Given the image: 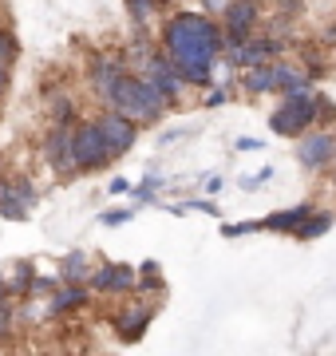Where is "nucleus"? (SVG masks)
<instances>
[{"mask_svg": "<svg viewBox=\"0 0 336 356\" xmlns=\"http://www.w3.org/2000/svg\"><path fill=\"white\" fill-rule=\"evenodd\" d=\"M297 163L309 170V175H321L336 163V131L328 127H317V131H305L297 139Z\"/></svg>", "mask_w": 336, "mask_h": 356, "instance_id": "7", "label": "nucleus"}, {"mask_svg": "<svg viewBox=\"0 0 336 356\" xmlns=\"http://www.w3.org/2000/svg\"><path fill=\"white\" fill-rule=\"evenodd\" d=\"M4 277V289H8V297H28V289H32V261H16L8 273H0Z\"/></svg>", "mask_w": 336, "mask_h": 356, "instance_id": "17", "label": "nucleus"}, {"mask_svg": "<svg viewBox=\"0 0 336 356\" xmlns=\"http://www.w3.org/2000/svg\"><path fill=\"white\" fill-rule=\"evenodd\" d=\"M328 229H333V214L317 206V210L301 222V229L293 234V238H297V242H312V238H321V234H328Z\"/></svg>", "mask_w": 336, "mask_h": 356, "instance_id": "19", "label": "nucleus"}, {"mask_svg": "<svg viewBox=\"0 0 336 356\" xmlns=\"http://www.w3.org/2000/svg\"><path fill=\"white\" fill-rule=\"evenodd\" d=\"M139 76L151 79V83H155V88L162 91V95H167L170 107H174V103L182 99V91H186V79L178 76V67L170 64V56H167L162 48H158V44H155L151 51H146V60L139 64Z\"/></svg>", "mask_w": 336, "mask_h": 356, "instance_id": "8", "label": "nucleus"}, {"mask_svg": "<svg viewBox=\"0 0 336 356\" xmlns=\"http://www.w3.org/2000/svg\"><path fill=\"white\" fill-rule=\"evenodd\" d=\"M123 4H127V16L135 20V28H151L158 20V13H162L158 0H123Z\"/></svg>", "mask_w": 336, "mask_h": 356, "instance_id": "20", "label": "nucleus"}, {"mask_svg": "<svg viewBox=\"0 0 336 356\" xmlns=\"http://www.w3.org/2000/svg\"><path fill=\"white\" fill-rule=\"evenodd\" d=\"M261 222H230V226H221V238H246V234H258Z\"/></svg>", "mask_w": 336, "mask_h": 356, "instance_id": "26", "label": "nucleus"}, {"mask_svg": "<svg viewBox=\"0 0 336 356\" xmlns=\"http://www.w3.org/2000/svg\"><path fill=\"white\" fill-rule=\"evenodd\" d=\"M158 48L170 56V64L178 67L186 88H210L214 83V67H218L221 51H226V32L206 8H182L162 20L158 32Z\"/></svg>", "mask_w": 336, "mask_h": 356, "instance_id": "1", "label": "nucleus"}, {"mask_svg": "<svg viewBox=\"0 0 336 356\" xmlns=\"http://www.w3.org/2000/svg\"><path fill=\"white\" fill-rule=\"evenodd\" d=\"M190 135H194V127H167L158 135V147H170V143H178V139H190Z\"/></svg>", "mask_w": 336, "mask_h": 356, "instance_id": "29", "label": "nucleus"}, {"mask_svg": "<svg viewBox=\"0 0 336 356\" xmlns=\"http://www.w3.org/2000/svg\"><path fill=\"white\" fill-rule=\"evenodd\" d=\"M135 214H139L135 206H119V210H107V214H99V222H103V226H123V222H131Z\"/></svg>", "mask_w": 336, "mask_h": 356, "instance_id": "25", "label": "nucleus"}, {"mask_svg": "<svg viewBox=\"0 0 336 356\" xmlns=\"http://www.w3.org/2000/svg\"><path fill=\"white\" fill-rule=\"evenodd\" d=\"M95 123H99V131H103V139H107V147H111L115 159H123L139 143V123L127 119L123 111H115V107H107L103 115H95Z\"/></svg>", "mask_w": 336, "mask_h": 356, "instance_id": "10", "label": "nucleus"}, {"mask_svg": "<svg viewBox=\"0 0 336 356\" xmlns=\"http://www.w3.org/2000/svg\"><path fill=\"white\" fill-rule=\"evenodd\" d=\"M107 107H115V111H123L127 119H135L139 127H151V123H162L170 111L167 95L151 83L146 76H139V72H123L119 76V83L111 88V95H107Z\"/></svg>", "mask_w": 336, "mask_h": 356, "instance_id": "2", "label": "nucleus"}, {"mask_svg": "<svg viewBox=\"0 0 336 356\" xmlns=\"http://www.w3.org/2000/svg\"><path fill=\"white\" fill-rule=\"evenodd\" d=\"M72 147H76L79 175H91V170H103L107 163H115V154H111V147H107L103 131H99V123H95V119H79Z\"/></svg>", "mask_w": 336, "mask_h": 356, "instance_id": "5", "label": "nucleus"}, {"mask_svg": "<svg viewBox=\"0 0 336 356\" xmlns=\"http://www.w3.org/2000/svg\"><path fill=\"white\" fill-rule=\"evenodd\" d=\"M48 305H52V317H72V313L91 305V285L87 281H60L48 297Z\"/></svg>", "mask_w": 336, "mask_h": 356, "instance_id": "13", "label": "nucleus"}, {"mask_svg": "<svg viewBox=\"0 0 336 356\" xmlns=\"http://www.w3.org/2000/svg\"><path fill=\"white\" fill-rule=\"evenodd\" d=\"M202 8H206L210 16H221L226 8H230V0H202Z\"/></svg>", "mask_w": 336, "mask_h": 356, "instance_id": "33", "label": "nucleus"}, {"mask_svg": "<svg viewBox=\"0 0 336 356\" xmlns=\"http://www.w3.org/2000/svg\"><path fill=\"white\" fill-rule=\"evenodd\" d=\"M28 214H32V206L0 178V218H8V222H28Z\"/></svg>", "mask_w": 336, "mask_h": 356, "instance_id": "16", "label": "nucleus"}, {"mask_svg": "<svg viewBox=\"0 0 336 356\" xmlns=\"http://www.w3.org/2000/svg\"><path fill=\"white\" fill-rule=\"evenodd\" d=\"M269 178H273V166H261L258 175H242V182H237V186H242V191H261Z\"/></svg>", "mask_w": 336, "mask_h": 356, "instance_id": "24", "label": "nucleus"}, {"mask_svg": "<svg viewBox=\"0 0 336 356\" xmlns=\"http://www.w3.org/2000/svg\"><path fill=\"white\" fill-rule=\"evenodd\" d=\"M158 289H162V269H158V261H146V266L139 269L135 293H158Z\"/></svg>", "mask_w": 336, "mask_h": 356, "instance_id": "22", "label": "nucleus"}, {"mask_svg": "<svg viewBox=\"0 0 336 356\" xmlns=\"http://www.w3.org/2000/svg\"><path fill=\"white\" fill-rule=\"evenodd\" d=\"M333 119H336V103L317 91V123H333Z\"/></svg>", "mask_w": 336, "mask_h": 356, "instance_id": "27", "label": "nucleus"}, {"mask_svg": "<svg viewBox=\"0 0 336 356\" xmlns=\"http://www.w3.org/2000/svg\"><path fill=\"white\" fill-rule=\"evenodd\" d=\"M237 151H242V154H249V151H265V143H261V139H249V135H246V139H237Z\"/></svg>", "mask_w": 336, "mask_h": 356, "instance_id": "32", "label": "nucleus"}, {"mask_svg": "<svg viewBox=\"0 0 336 356\" xmlns=\"http://www.w3.org/2000/svg\"><path fill=\"white\" fill-rule=\"evenodd\" d=\"M309 127H317V88L281 95V107L269 115V131L281 139H301Z\"/></svg>", "mask_w": 336, "mask_h": 356, "instance_id": "3", "label": "nucleus"}, {"mask_svg": "<svg viewBox=\"0 0 336 356\" xmlns=\"http://www.w3.org/2000/svg\"><path fill=\"white\" fill-rule=\"evenodd\" d=\"M273 4H277V13L281 16H293V20L305 13V0H273Z\"/></svg>", "mask_w": 336, "mask_h": 356, "instance_id": "30", "label": "nucleus"}, {"mask_svg": "<svg viewBox=\"0 0 336 356\" xmlns=\"http://www.w3.org/2000/svg\"><path fill=\"white\" fill-rule=\"evenodd\" d=\"M202 103H206V107H226V103H230V91L221 88V83H210L206 99H202Z\"/></svg>", "mask_w": 336, "mask_h": 356, "instance_id": "28", "label": "nucleus"}, {"mask_svg": "<svg viewBox=\"0 0 336 356\" xmlns=\"http://www.w3.org/2000/svg\"><path fill=\"white\" fill-rule=\"evenodd\" d=\"M72 139H76V127H67V123H52V127L44 131V139H40V159L52 166L64 182H72V178L79 175Z\"/></svg>", "mask_w": 336, "mask_h": 356, "instance_id": "4", "label": "nucleus"}, {"mask_svg": "<svg viewBox=\"0 0 336 356\" xmlns=\"http://www.w3.org/2000/svg\"><path fill=\"white\" fill-rule=\"evenodd\" d=\"M48 119L52 123H67V127H76L79 123V103L67 95V91H48Z\"/></svg>", "mask_w": 336, "mask_h": 356, "instance_id": "15", "label": "nucleus"}, {"mask_svg": "<svg viewBox=\"0 0 336 356\" xmlns=\"http://www.w3.org/2000/svg\"><path fill=\"white\" fill-rule=\"evenodd\" d=\"M221 186H226V178H221V175H206V198L221 194Z\"/></svg>", "mask_w": 336, "mask_h": 356, "instance_id": "31", "label": "nucleus"}, {"mask_svg": "<svg viewBox=\"0 0 336 356\" xmlns=\"http://www.w3.org/2000/svg\"><path fill=\"white\" fill-rule=\"evenodd\" d=\"M170 4H174V0H158V8H170Z\"/></svg>", "mask_w": 336, "mask_h": 356, "instance_id": "37", "label": "nucleus"}, {"mask_svg": "<svg viewBox=\"0 0 336 356\" xmlns=\"http://www.w3.org/2000/svg\"><path fill=\"white\" fill-rule=\"evenodd\" d=\"M127 72V60H123V51H95L87 64V88L107 103L111 88L119 83V76Z\"/></svg>", "mask_w": 336, "mask_h": 356, "instance_id": "11", "label": "nucleus"}, {"mask_svg": "<svg viewBox=\"0 0 336 356\" xmlns=\"http://www.w3.org/2000/svg\"><path fill=\"white\" fill-rule=\"evenodd\" d=\"M111 194H131L135 186H131V178H111V186H107Z\"/></svg>", "mask_w": 336, "mask_h": 356, "instance_id": "34", "label": "nucleus"}, {"mask_svg": "<svg viewBox=\"0 0 336 356\" xmlns=\"http://www.w3.org/2000/svg\"><path fill=\"white\" fill-rule=\"evenodd\" d=\"M312 210H317L312 202H301V206H293V210H277V214H269L265 222H261V229H273V234H297L301 222H305Z\"/></svg>", "mask_w": 336, "mask_h": 356, "instance_id": "14", "label": "nucleus"}, {"mask_svg": "<svg viewBox=\"0 0 336 356\" xmlns=\"http://www.w3.org/2000/svg\"><path fill=\"white\" fill-rule=\"evenodd\" d=\"M190 210H202V214H210V218H221V210L214 206V198H190V202L170 206V214H190Z\"/></svg>", "mask_w": 336, "mask_h": 356, "instance_id": "23", "label": "nucleus"}, {"mask_svg": "<svg viewBox=\"0 0 336 356\" xmlns=\"http://www.w3.org/2000/svg\"><path fill=\"white\" fill-rule=\"evenodd\" d=\"M8 79H12V67L0 64V99H4V91H8Z\"/></svg>", "mask_w": 336, "mask_h": 356, "instance_id": "35", "label": "nucleus"}, {"mask_svg": "<svg viewBox=\"0 0 336 356\" xmlns=\"http://www.w3.org/2000/svg\"><path fill=\"white\" fill-rule=\"evenodd\" d=\"M261 24H265L261 0H230V8L221 13V32H226V44L249 40L253 32H261Z\"/></svg>", "mask_w": 336, "mask_h": 356, "instance_id": "9", "label": "nucleus"}, {"mask_svg": "<svg viewBox=\"0 0 336 356\" xmlns=\"http://www.w3.org/2000/svg\"><path fill=\"white\" fill-rule=\"evenodd\" d=\"M20 51H24V48H20V36H16L8 24H4V28H0V64L12 67L16 60H20Z\"/></svg>", "mask_w": 336, "mask_h": 356, "instance_id": "21", "label": "nucleus"}, {"mask_svg": "<svg viewBox=\"0 0 336 356\" xmlns=\"http://www.w3.org/2000/svg\"><path fill=\"white\" fill-rule=\"evenodd\" d=\"M135 281H139V269L123 266V261H95L87 285L95 293H135Z\"/></svg>", "mask_w": 336, "mask_h": 356, "instance_id": "12", "label": "nucleus"}, {"mask_svg": "<svg viewBox=\"0 0 336 356\" xmlns=\"http://www.w3.org/2000/svg\"><path fill=\"white\" fill-rule=\"evenodd\" d=\"M91 257L83 254V250H72V254L60 261V281H87L91 277Z\"/></svg>", "mask_w": 336, "mask_h": 356, "instance_id": "18", "label": "nucleus"}, {"mask_svg": "<svg viewBox=\"0 0 336 356\" xmlns=\"http://www.w3.org/2000/svg\"><path fill=\"white\" fill-rule=\"evenodd\" d=\"M12 297H8V289H4V277H0V305H8Z\"/></svg>", "mask_w": 336, "mask_h": 356, "instance_id": "36", "label": "nucleus"}, {"mask_svg": "<svg viewBox=\"0 0 336 356\" xmlns=\"http://www.w3.org/2000/svg\"><path fill=\"white\" fill-rule=\"evenodd\" d=\"M151 321H155V301H151V293H139V297H131L123 305L115 309V317H111V329L123 344H139L151 329Z\"/></svg>", "mask_w": 336, "mask_h": 356, "instance_id": "6", "label": "nucleus"}]
</instances>
